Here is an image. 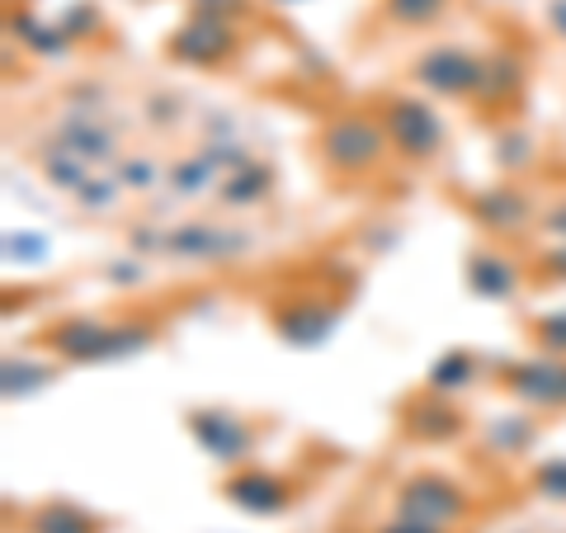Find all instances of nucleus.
Here are the masks:
<instances>
[{"instance_id": "nucleus-1", "label": "nucleus", "mask_w": 566, "mask_h": 533, "mask_svg": "<svg viewBox=\"0 0 566 533\" xmlns=\"http://www.w3.org/2000/svg\"><path fill=\"white\" fill-rule=\"evenodd\" d=\"M151 341H156V322H147V316H118V322H109V316H95V312H76L43 331V349L57 354L62 364H118L151 349Z\"/></svg>"}, {"instance_id": "nucleus-2", "label": "nucleus", "mask_w": 566, "mask_h": 533, "mask_svg": "<svg viewBox=\"0 0 566 533\" xmlns=\"http://www.w3.org/2000/svg\"><path fill=\"white\" fill-rule=\"evenodd\" d=\"M316 156L331 175L359 180V175H374L392 156V142H387V128L374 109H349L326 118V128L316 133Z\"/></svg>"}, {"instance_id": "nucleus-3", "label": "nucleus", "mask_w": 566, "mask_h": 533, "mask_svg": "<svg viewBox=\"0 0 566 533\" xmlns=\"http://www.w3.org/2000/svg\"><path fill=\"white\" fill-rule=\"evenodd\" d=\"M374 114L382 118L387 128V142H392V156H401V161H439V151H444V118H439V109L430 100L420 95H382L374 104Z\"/></svg>"}, {"instance_id": "nucleus-4", "label": "nucleus", "mask_w": 566, "mask_h": 533, "mask_svg": "<svg viewBox=\"0 0 566 533\" xmlns=\"http://www.w3.org/2000/svg\"><path fill=\"white\" fill-rule=\"evenodd\" d=\"M392 514L439 524V529H458L472 514V491L444 472H411L392 491Z\"/></svg>"}, {"instance_id": "nucleus-5", "label": "nucleus", "mask_w": 566, "mask_h": 533, "mask_svg": "<svg viewBox=\"0 0 566 533\" xmlns=\"http://www.w3.org/2000/svg\"><path fill=\"white\" fill-rule=\"evenodd\" d=\"M486 71V52H472L463 43H434L411 62V81L430 100H476Z\"/></svg>"}, {"instance_id": "nucleus-6", "label": "nucleus", "mask_w": 566, "mask_h": 533, "mask_svg": "<svg viewBox=\"0 0 566 533\" xmlns=\"http://www.w3.org/2000/svg\"><path fill=\"white\" fill-rule=\"evenodd\" d=\"M255 237L245 227L218 222V218H189L166 227L161 260H185V264H232L241 255H251Z\"/></svg>"}, {"instance_id": "nucleus-7", "label": "nucleus", "mask_w": 566, "mask_h": 533, "mask_svg": "<svg viewBox=\"0 0 566 533\" xmlns=\"http://www.w3.org/2000/svg\"><path fill=\"white\" fill-rule=\"evenodd\" d=\"M185 430L189 439L199 443V453L222 463L227 472L232 468H245L255 458V443H260V430L241 411H227V406H193L185 416Z\"/></svg>"}, {"instance_id": "nucleus-8", "label": "nucleus", "mask_w": 566, "mask_h": 533, "mask_svg": "<svg viewBox=\"0 0 566 533\" xmlns=\"http://www.w3.org/2000/svg\"><path fill=\"white\" fill-rule=\"evenodd\" d=\"M501 387L520 406L538 416H557L566 411V359L562 354H528V359H510L501 368Z\"/></svg>"}, {"instance_id": "nucleus-9", "label": "nucleus", "mask_w": 566, "mask_h": 533, "mask_svg": "<svg viewBox=\"0 0 566 533\" xmlns=\"http://www.w3.org/2000/svg\"><path fill=\"white\" fill-rule=\"evenodd\" d=\"M170 62L193 71H222L241 52V29L232 20H212V14H189L166 39Z\"/></svg>"}, {"instance_id": "nucleus-10", "label": "nucleus", "mask_w": 566, "mask_h": 533, "mask_svg": "<svg viewBox=\"0 0 566 533\" xmlns=\"http://www.w3.org/2000/svg\"><path fill=\"white\" fill-rule=\"evenodd\" d=\"M468 218L482 227L486 237L495 241H520L528 227L538 222V208L528 199V189H520L515 180H501V185H482L468 194Z\"/></svg>"}, {"instance_id": "nucleus-11", "label": "nucleus", "mask_w": 566, "mask_h": 533, "mask_svg": "<svg viewBox=\"0 0 566 533\" xmlns=\"http://www.w3.org/2000/svg\"><path fill=\"white\" fill-rule=\"evenodd\" d=\"M222 501L232 505V510H241V514H251V520H274V514L293 510L297 487H293V477H283V472H274V468L245 463V468L227 472Z\"/></svg>"}, {"instance_id": "nucleus-12", "label": "nucleus", "mask_w": 566, "mask_h": 533, "mask_svg": "<svg viewBox=\"0 0 566 533\" xmlns=\"http://www.w3.org/2000/svg\"><path fill=\"white\" fill-rule=\"evenodd\" d=\"M52 142H62L66 151H76L85 166L95 170H114L118 156H123V142H118V128L104 109H66L57 123H52Z\"/></svg>"}, {"instance_id": "nucleus-13", "label": "nucleus", "mask_w": 566, "mask_h": 533, "mask_svg": "<svg viewBox=\"0 0 566 533\" xmlns=\"http://www.w3.org/2000/svg\"><path fill=\"white\" fill-rule=\"evenodd\" d=\"M463 283L482 302H515L528 289V264H520V255H510L505 245H476L468 251Z\"/></svg>"}, {"instance_id": "nucleus-14", "label": "nucleus", "mask_w": 566, "mask_h": 533, "mask_svg": "<svg viewBox=\"0 0 566 533\" xmlns=\"http://www.w3.org/2000/svg\"><path fill=\"white\" fill-rule=\"evenodd\" d=\"M340 326V307L331 297H289L283 307H274V335L293 349H316L331 341V331Z\"/></svg>"}, {"instance_id": "nucleus-15", "label": "nucleus", "mask_w": 566, "mask_h": 533, "mask_svg": "<svg viewBox=\"0 0 566 533\" xmlns=\"http://www.w3.org/2000/svg\"><path fill=\"white\" fill-rule=\"evenodd\" d=\"M468 430V416L453 406V397H439V393H416L401 401V435L416 439V443H453L458 435Z\"/></svg>"}, {"instance_id": "nucleus-16", "label": "nucleus", "mask_w": 566, "mask_h": 533, "mask_svg": "<svg viewBox=\"0 0 566 533\" xmlns=\"http://www.w3.org/2000/svg\"><path fill=\"white\" fill-rule=\"evenodd\" d=\"M524 85H528V62L515 48H495V52H486L476 104H482V109H505V104H515L524 95Z\"/></svg>"}, {"instance_id": "nucleus-17", "label": "nucleus", "mask_w": 566, "mask_h": 533, "mask_svg": "<svg viewBox=\"0 0 566 533\" xmlns=\"http://www.w3.org/2000/svg\"><path fill=\"white\" fill-rule=\"evenodd\" d=\"M274 189H279V170L255 156V161H245L237 175H227L212 199H218V208H227V212H251L260 203H270Z\"/></svg>"}, {"instance_id": "nucleus-18", "label": "nucleus", "mask_w": 566, "mask_h": 533, "mask_svg": "<svg viewBox=\"0 0 566 533\" xmlns=\"http://www.w3.org/2000/svg\"><path fill=\"white\" fill-rule=\"evenodd\" d=\"M476 383H482V359H476L472 349H444L430 368H424V387L439 397H463Z\"/></svg>"}, {"instance_id": "nucleus-19", "label": "nucleus", "mask_w": 566, "mask_h": 533, "mask_svg": "<svg viewBox=\"0 0 566 533\" xmlns=\"http://www.w3.org/2000/svg\"><path fill=\"white\" fill-rule=\"evenodd\" d=\"M538 411H515V416H495L491 425H486V453H495V458H524L528 449L538 443Z\"/></svg>"}, {"instance_id": "nucleus-20", "label": "nucleus", "mask_w": 566, "mask_h": 533, "mask_svg": "<svg viewBox=\"0 0 566 533\" xmlns=\"http://www.w3.org/2000/svg\"><path fill=\"white\" fill-rule=\"evenodd\" d=\"M10 33L33 52V58H66L71 43H76L62 24H43L33 10H10Z\"/></svg>"}, {"instance_id": "nucleus-21", "label": "nucleus", "mask_w": 566, "mask_h": 533, "mask_svg": "<svg viewBox=\"0 0 566 533\" xmlns=\"http://www.w3.org/2000/svg\"><path fill=\"white\" fill-rule=\"evenodd\" d=\"M39 170H43V180H48L52 189H62V194H66V199L95 175V166H85L76 151H66V147H62V142H48V147L39 151Z\"/></svg>"}, {"instance_id": "nucleus-22", "label": "nucleus", "mask_w": 566, "mask_h": 533, "mask_svg": "<svg viewBox=\"0 0 566 533\" xmlns=\"http://www.w3.org/2000/svg\"><path fill=\"white\" fill-rule=\"evenodd\" d=\"M378 14L392 29H434L453 14V0H378Z\"/></svg>"}, {"instance_id": "nucleus-23", "label": "nucleus", "mask_w": 566, "mask_h": 533, "mask_svg": "<svg viewBox=\"0 0 566 533\" xmlns=\"http://www.w3.org/2000/svg\"><path fill=\"white\" fill-rule=\"evenodd\" d=\"M29 533H99V520L71 501H48L29 514Z\"/></svg>"}, {"instance_id": "nucleus-24", "label": "nucleus", "mask_w": 566, "mask_h": 533, "mask_svg": "<svg viewBox=\"0 0 566 533\" xmlns=\"http://www.w3.org/2000/svg\"><path fill=\"white\" fill-rule=\"evenodd\" d=\"M109 175L128 194H151L166 185V166H161V156H151V151H123Z\"/></svg>"}, {"instance_id": "nucleus-25", "label": "nucleus", "mask_w": 566, "mask_h": 533, "mask_svg": "<svg viewBox=\"0 0 566 533\" xmlns=\"http://www.w3.org/2000/svg\"><path fill=\"white\" fill-rule=\"evenodd\" d=\"M495 166L505 175H524L538 166V142L528 137L524 128H501L495 133Z\"/></svg>"}, {"instance_id": "nucleus-26", "label": "nucleus", "mask_w": 566, "mask_h": 533, "mask_svg": "<svg viewBox=\"0 0 566 533\" xmlns=\"http://www.w3.org/2000/svg\"><path fill=\"white\" fill-rule=\"evenodd\" d=\"M57 378V368L52 364H39V359H6V397H29V393H43V387Z\"/></svg>"}, {"instance_id": "nucleus-27", "label": "nucleus", "mask_w": 566, "mask_h": 533, "mask_svg": "<svg viewBox=\"0 0 566 533\" xmlns=\"http://www.w3.org/2000/svg\"><path fill=\"white\" fill-rule=\"evenodd\" d=\"M528 491L547 505H566V453L557 458H543V463L528 472Z\"/></svg>"}, {"instance_id": "nucleus-28", "label": "nucleus", "mask_w": 566, "mask_h": 533, "mask_svg": "<svg viewBox=\"0 0 566 533\" xmlns=\"http://www.w3.org/2000/svg\"><path fill=\"white\" fill-rule=\"evenodd\" d=\"M123 194H128V189H123L118 180H114V175H91V180H85L76 194H71V199H76L85 212H114L118 203H123Z\"/></svg>"}, {"instance_id": "nucleus-29", "label": "nucleus", "mask_w": 566, "mask_h": 533, "mask_svg": "<svg viewBox=\"0 0 566 533\" xmlns=\"http://www.w3.org/2000/svg\"><path fill=\"white\" fill-rule=\"evenodd\" d=\"M528 331H534L543 354H562L566 359V312H543V316L528 322Z\"/></svg>"}, {"instance_id": "nucleus-30", "label": "nucleus", "mask_w": 566, "mask_h": 533, "mask_svg": "<svg viewBox=\"0 0 566 533\" xmlns=\"http://www.w3.org/2000/svg\"><path fill=\"white\" fill-rule=\"evenodd\" d=\"M104 283H109V289H142V283H147V260L142 255H118V260H109L104 264Z\"/></svg>"}, {"instance_id": "nucleus-31", "label": "nucleus", "mask_w": 566, "mask_h": 533, "mask_svg": "<svg viewBox=\"0 0 566 533\" xmlns=\"http://www.w3.org/2000/svg\"><path fill=\"white\" fill-rule=\"evenodd\" d=\"M57 24L71 33V39L81 43V39H91V33H99V29H104V14L95 10V0H81V6H71Z\"/></svg>"}, {"instance_id": "nucleus-32", "label": "nucleus", "mask_w": 566, "mask_h": 533, "mask_svg": "<svg viewBox=\"0 0 566 533\" xmlns=\"http://www.w3.org/2000/svg\"><path fill=\"white\" fill-rule=\"evenodd\" d=\"M6 255H10V260H43V255H48V237L24 232V227H20V232L6 237Z\"/></svg>"}, {"instance_id": "nucleus-33", "label": "nucleus", "mask_w": 566, "mask_h": 533, "mask_svg": "<svg viewBox=\"0 0 566 533\" xmlns=\"http://www.w3.org/2000/svg\"><path fill=\"white\" fill-rule=\"evenodd\" d=\"M147 123H151V128H175V123H180V100H175V95H151L147 100Z\"/></svg>"}, {"instance_id": "nucleus-34", "label": "nucleus", "mask_w": 566, "mask_h": 533, "mask_svg": "<svg viewBox=\"0 0 566 533\" xmlns=\"http://www.w3.org/2000/svg\"><path fill=\"white\" fill-rule=\"evenodd\" d=\"M193 14H212V20H241L251 14V0H193Z\"/></svg>"}, {"instance_id": "nucleus-35", "label": "nucleus", "mask_w": 566, "mask_h": 533, "mask_svg": "<svg viewBox=\"0 0 566 533\" xmlns=\"http://www.w3.org/2000/svg\"><path fill=\"white\" fill-rule=\"evenodd\" d=\"M368 533H453V529H439V524H424V520H406V514H387Z\"/></svg>"}, {"instance_id": "nucleus-36", "label": "nucleus", "mask_w": 566, "mask_h": 533, "mask_svg": "<svg viewBox=\"0 0 566 533\" xmlns=\"http://www.w3.org/2000/svg\"><path fill=\"white\" fill-rule=\"evenodd\" d=\"M538 279H547V283H566V241H557L553 251H543V255H538Z\"/></svg>"}, {"instance_id": "nucleus-37", "label": "nucleus", "mask_w": 566, "mask_h": 533, "mask_svg": "<svg viewBox=\"0 0 566 533\" xmlns=\"http://www.w3.org/2000/svg\"><path fill=\"white\" fill-rule=\"evenodd\" d=\"M538 232H543V237H553V241H566V199L547 203V208L538 212Z\"/></svg>"}, {"instance_id": "nucleus-38", "label": "nucleus", "mask_w": 566, "mask_h": 533, "mask_svg": "<svg viewBox=\"0 0 566 533\" xmlns=\"http://www.w3.org/2000/svg\"><path fill=\"white\" fill-rule=\"evenodd\" d=\"M543 20H547V29H553V39L566 43V0H547V6H543Z\"/></svg>"}, {"instance_id": "nucleus-39", "label": "nucleus", "mask_w": 566, "mask_h": 533, "mask_svg": "<svg viewBox=\"0 0 566 533\" xmlns=\"http://www.w3.org/2000/svg\"><path fill=\"white\" fill-rule=\"evenodd\" d=\"M270 6H303V0H270Z\"/></svg>"}]
</instances>
